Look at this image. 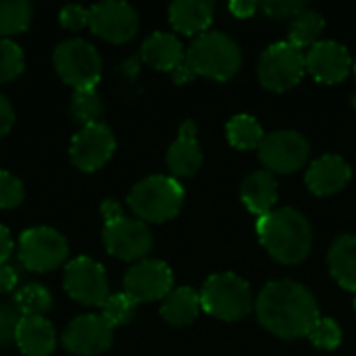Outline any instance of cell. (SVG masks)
Returning a JSON list of instances; mask_svg holds the SVG:
<instances>
[{
    "label": "cell",
    "mask_w": 356,
    "mask_h": 356,
    "mask_svg": "<svg viewBox=\"0 0 356 356\" xmlns=\"http://www.w3.org/2000/svg\"><path fill=\"white\" fill-rule=\"evenodd\" d=\"M102 240L106 250L121 261H140L152 248V234L148 225L125 215L117 221L104 223Z\"/></svg>",
    "instance_id": "cell-14"
},
{
    "label": "cell",
    "mask_w": 356,
    "mask_h": 356,
    "mask_svg": "<svg viewBox=\"0 0 356 356\" xmlns=\"http://www.w3.org/2000/svg\"><path fill=\"white\" fill-rule=\"evenodd\" d=\"M125 294H129L138 305L165 300L173 290V273L167 263L156 259H144L129 267L123 280Z\"/></svg>",
    "instance_id": "cell-13"
},
{
    "label": "cell",
    "mask_w": 356,
    "mask_h": 356,
    "mask_svg": "<svg viewBox=\"0 0 356 356\" xmlns=\"http://www.w3.org/2000/svg\"><path fill=\"white\" fill-rule=\"evenodd\" d=\"M136 309H138V302L129 294L117 292V294H111L106 298V302L102 305V317L113 327H119V325H125L134 319Z\"/></svg>",
    "instance_id": "cell-30"
},
{
    "label": "cell",
    "mask_w": 356,
    "mask_h": 356,
    "mask_svg": "<svg viewBox=\"0 0 356 356\" xmlns=\"http://www.w3.org/2000/svg\"><path fill=\"white\" fill-rule=\"evenodd\" d=\"M355 106H356V102H355Z\"/></svg>",
    "instance_id": "cell-45"
},
{
    "label": "cell",
    "mask_w": 356,
    "mask_h": 356,
    "mask_svg": "<svg viewBox=\"0 0 356 356\" xmlns=\"http://www.w3.org/2000/svg\"><path fill=\"white\" fill-rule=\"evenodd\" d=\"M325 27V19L317 13L311 10L309 6L298 13L292 21H290V44H294L296 48H307V46H315L319 33Z\"/></svg>",
    "instance_id": "cell-26"
},
{
    "label": "cell",
    "mask_w": 356,
    "mask_h": 356,
    "mask_svg": "<svg viewBox=\"0 0 356 356\" xmlns=\"http://www.w3.org/2000/svg\"><path fill=\"white\" fill-rule=\"evenodd\" d=\"M15 342L25 356H50L56 348V332L46 317H21Z\"/></svg>",
    "instance_id": "cell-19"
},
{
    "label": "cell",
    "mask_w": 356,
    "mask_h": 356,
    "mask_svg": "<svg viewBox=\"0 0 356 356\" xmlns=\"http://www.w3.org/2000/svg\"><path fill=\"white\" fill-rule=\"evenodd\" d=\"M240 196L252 215L263 217V215L271 213L277 202V181H275L273 173H269V171L250 173L242 184Z\"/></svg>",
    "instance_id": "cell-22"
},
{
    "label": "cell",
    "mask_w": 356,
    "mask_h": 356,
    "mask_svg": "<svg viewBox=\"0 0 356 356\" xmlns=\"http://www.w3.org/2000/svg\"><path fill=\"white\" fill-rule=\"evenodd\" d=\"M140 27V17L136 8L127 2L104 0L90 6V29L113 44L129 42Z\"/></svg>",
    "instance_id": "cell-12"
},
{
    "label": "cell",
    "mask_w": 356,
    "mask_h": 356,
    "mask_svg": "<svg viewBox=\"0 0 356 356\" xmlns=\"http://www.w3.org/2000/svg\"><path fill=\"white\" fill-rule=\"evenodd\" d=\"M102 113H104V104H102V98L96 92V88H83V90L73 92L71 115L77 123H81V127L100 123Z\"/></svg>",
    "instance_id": "cell-29"
},
{
    "label": "cell",
    "mask_w": 356,
    "mask_h": 356,
    "mask_svg": "<svg viewBox=\"0 0 356 356\" xmlns=\"http://www.w3.org/2000/svg\"><path fill=\"white\" fill-rule=\"evenodd\" d=\"M307 71V56L290 42L271 44L259 60V81L271 92L294 88Z\"/></svg>",
    "instance_id": "cell-7"
},
{
    "label": "cell",
    "mask_w": 356,
    "mask_h": 356,
    "mask_svg": "<svg viewBox=\"0 0 356 356\" xmlns=\"http://www.w3.org/2000/svg\"><path fill=\"white\" fill-rule=\"evenodd\" d=\"M257 236L267 254L282 265L302 263L313 244V232L307 217L292 209H273L257 219Z\"/></svg>",
    "instance_id": "cell-2"
},
{
    "label": "cell",
    "mask_w": 356,
    "mask_h": 356,
    "mask_svg": "<svg viewBox=\"0 0 356 356\" xmlns=\"http://www.w3.org/2000/svg\"><path fill=\"white\" fill-rule=\"evenodd\" d=\"M202 311L200 294L192 288H175L167 294L161 307L163 319L173 327H186L196 321Z\"/></svg>",
    "instance_id": "cell-23"
},
{
    "label": "cell",
    "mask_w": 356,
    "mask_h": 356,
    "mask_svg": "<svg viewBox=\"0 0 356 356\" xmlns=\"http://www.w3.org/2000/svg\"><path fill=\"white\" fill-rule=\"evenodd\" d=\"M194 77V73H192V69L188 67V63L184 60L175 71H173V79L177 81V83H186V81H190Z\"/></svg>",
    "instance_id": "cell-42"
},
{
    "label": "cell",
    "mask_w": 356,
    "mask_h": 356,
    "mask_svg": "<svg viewBox=\"0 0 356 356\" xmlns=\"http://www.w3.org/2000/svg\"><path fill=\"white\" fill-rule=\"evenodd\" d=\"M17 282H19L17 271H15L8 263L0 265V294L13 292V290H15V286H17Z\"/></svg>",
    "instance_id": "cell-38"
},
{
    "label": "cell",
    "mask_w": 356,
    "mask_h": 356,
    "mask_svg": "<svg viewBox=\"0 0 356 356\" xmlns=\"http://www.w3.org/2000/svg\"><path fill=\"white\" fill-rule=\"evenodd\" d=\"M142 58L150 67L159 71H175L184 60L186 52L181 48V42L167 31H154L148 35L142 44Z\"/></svg>",
    "instance_id": "cell-21"
},
{
    "label": "cell",
    "mask_w": 356,
    "mask_h": 356,
    "mask_svg": "<svg viewBox=\"0 0 356 356\" xmlns=\"http://www.w3.org/2000/svg\"><path fill=\"white\" fill-rule=\"evenodd\" d=\"M215 4L207 0H177L169 6V21L175 31L184 35L207 33L213 21Z\"/></svg>",
    "instance_id": "cell-20"
},
{
    "label": "cell",
    "mask_w": 356,
    "mask_h": 356,
    "mask_svg": "<svg viewBox=\"0 0 356 356\" xmlns=\"http://www.w3.org/2000/svg\"><path fill=\"white\" fill-rule=\"evenodd\" d=\"M305 8H307V4L300 0H265V2H259V10H263L267 17H273V19H290L292 21Z\"/></svg>",
    "instance_id": "cell-34"
},
{
    "label": "cell",
    "mask_w": 356,
    "mask_h": 356,
    "mask_svg": "<svg viewBox=\"0 0 356 356\" xmlns=\"http://www.w3.org/2000/svg\"><path fill=\"white\" fill-rule=\"evenodd\" d=\"M353 69H355V75H356V58H355V63H353Z\"/></svg>",
    "instance_id": "cell-43"
},
{
    "label": "cell",
    "mask_w": 356,
    "mask_h": 356,
    "mask_svg": "<svg viewBox=\"0 0 356 356\" xmlns=\"http://www.w3.org/2000/svg\"><path fill=\"white\" fill-rule=\"evenodd\" d=\"M33 8L27 0H0V35H15L29 27Z\"/></svg>",
    "instance_id": "cell-27"
},
{
    "label": "cell",
    "mask_w": 356,
    "mask_h": 356,
    "mask_svg": "<svg viewBox=\"0 0 356 356\" xmlns=\"http://www.w3.org/2000/svg\"><path fill=\"white\" fill-rule=\"evenodd\" d=\"M19 321H21V315L17 307L0 305V346H6L8 342L15 340Z\"/></svg>",
    "instance_id": "cell-36"
},
{
    "label": "cell",
    "mask_w": 356,
    "mask_h": 356,
    "mask_svg": "<svg viewBox=\"0 0 356 356\" xmlns=\"http://www.w3.org/2000/svg\"><path fill=\"white\" fill-rule=\"evenodd\" d=\"M52 60L60 79L73 90L96 88L102 73V60L98 50L90 42L79 38L60 42L54 48Z\"/></svg>",
    "instance_id": "cell-6"
},
{
    "label": "cell",
    "mask_w": 356,
    "mask_h": 356,
    "mask_svg": "<svg viewBox=\"0 0 356 356\" xmlns=\"http://www.w3.org/2000/svg\"><path fill=\"white\" fill-rule=\"evenodd\" d=\"M355 309H356V300H355Z\"/></svg>",
    "instance_id": "cell-44"
},
{
    "label": "cell",
    "mask_w": 356,
    "mask_h": 356,
    "mask_svg": "<svg viewBox=\"0 0 356 356\" xmlns=\"http://www.w3.org/2000/svg\"><path fill=\"white\" fill-rule=\"evenodd\" d=\"M309 340L319 350H336L342 344V330L330 317H319L309 332Z\"/></svg>",
    "instance_id": "cell-32"
},
{
    "label": "cell",
    "mask_w": 356,
    "mask_h": 356,
    "mask_svg": "<svg viewBox=\"0 0 356 356\" xmlns=\"http://www.w3.org/2000/svg\"><path fill=\"white\" fill-rule=\"evenodd\" d=\"M13 125H15V108L10 100L0 92V138L6 136Z\"/></svg>",
    "instance_id": "cell-37"
},
{
    "label": "cell",
    "mask_w": 356,
    "mask_h": 356,
    "mask_svg": "<svg viewBox=\"0 0 356 356\" xmlns=\"http://www.w3.org/2000/svg\"><path fill=\"white\" fill-rule=\"evenodd\" d=\"M327 265L342 288L356 292V236H340L332 244Z\"/></svg>",
    "instance_id": "cell-24"
},
{
    "label": "cell",
    "mask_w": 356,
    "mask_h": 356,
    "mask_svg": "<svg viewBox=\"0 0 356 356\" xmlns=\"http://www.w3.org/2000/svg\"><path fill=\"white\" fill-rule=\"evenodd\" d=\"M15 307L21 317H44L52 309V296L44 286L27 284L15 294Z\"/></svg>",
    "instance_id": "cell-28"
},
{
    "label": "cell",
    "mask_w": 356,
    "mask_h": 356,
    "mask_svg": "<svg viewBox=\"0 0 356 356\" xmlns=\"http://www.w3.org/2000/svg\"><path fill=\"white\" fill-rule=\"evenodd\" d=\"M350 177H353V169L342 156L325 154L309 167L305 179L313 194L332 196V194H338L340 190H344L348 186Z\"/></svg>",
    "instance_id": "cell-17"
},
{
    "label": "cell",
    "mask_w": 356,
    "mask_h": 356,
    "mask_svg": "<svg viewBox=\"0 0 356 356\" xmlns=\"http://www.w3.org/2000/svg\"><path fill=\"white\" fill-rule=\"evenodd\" d=\"M25 56L19 44L8 38L0 40V81H13L23 73Z\"/></svg>",
    "instance_id": "cell-31"
},
{
    "label": "cell",
    "mask_w": 356,
    "mask_h": 356,
    "mask_svg": "<svg viewBox=\"0 0 356 356\" xmlns=\"http://www.w3.org/2000/svg\"><path fill=\"white\" fill-rule=\"evenodd\" d=\"M58 21L63 27L71 29V31H79L83 27H90V6H81V4H67L60 13H58Z\"/></svg>",
    "instance_id": "cell-35"
},
{
    "label": "cell",
    "mask_w": 356,
    "mask_h": 356,
    "mask_svg": "<svg viewBox=\"0 0 356 356\" xmlns=\"http://www.w3.org/2000/svg\"><path fill=\"white\" fill-rule=\"evenodd\" d=\"M307 69L317 81L323 83H338L346 79L353 69V58L344 44L334 40H323L311 46L307 54Z\"/></svg>",
    "instance_id": "cell-16"
},
{
    "label": "cell",
    "mask_w": 356,
    "mask_h": 356,
    "mask_svg": "<svg viewBox=\"0 0 356 356\" xmlns=\"http://www.w3.org/2000/svg\"><path fill=\"white\" fill-rule=\"evenodd\" d=\"M115 148H117V142H115L111 127L100 121V123L81 127L73 136L69 156H71V163L79 171L92 173L111 161V156L115 154Z\"/></svg>",
    "instance_id": "cell-11"
},
{
    "label": "cell",
    "mask_w": 356,
    "mask_h": 356,
    "mask_svg": "<svg viewBox=\"0 0 356 356\" xmlns=\"http://www.w3.org/2000/svg\"><path fill=\"white\" fill-rule=\"evenodd\" d=\"M63 286L75 302L86 307H102L111 296L104 267L90 257H77L67 263Z\"/></svg>",
    "instance_id": "cell-9"
},
{
    "label": "cell",
    "mask_w": 356,
    "mask_h": 356,
    "mask_svg": "<svg viewBox=\"0 0 356 356\" xmlns=\"http://www.w3.org/2000/svg\"><path fill=\"white\" fill-rule=\"evenodd\" d=\"M10 254H13V236L8 227L0 225V265H4Z\"/></svg>",
    "instance_id": "cell-40"
},
{
    "label": "cell",
    "mask_w": 356,
    "mask_h": 356,
    "mask_svg": "<svg viewBox=\"0 0 356 356\" xmlns=\"http://www.w3.org/2000/svg\"><path fill=\"white\" fill-rule=\"evenodd\" d=\"M196 123L184 121L177 134V140L169 146L167 167L173 177H192L202 165V150L196 138Z\"/></svg>",
    "instance_id": "cell-18"
},
{
    "label": "cell",
    "mask_w": 356,
    "mask_h": 356,
    "mask_svg": "<svg viewBox=\"0 0 356 356\" xmlns=\"http://www.w3.org/2000/svg\"><path fill=\"white\" fill-rule=\"evenodd\" d=\"M227 140L238 150H259L265 140V131L254 117L236 115L227 123Z\"/></svg>",
    "instance_id": "cell-25"
},
{
    "label": "cell",
    "mask_w": 356,
    "mask_h": 356,
    "mask_svg": "<svg viewBox=\"0 0 356 356\" xmlns=\"http://www.w3.org/2000/svg\"><path fill=\"white\" fill-rule=\"evenodd\" d=\"M184 196L186 192L175 177L150 175L131 188L127 202L140 221L163 223L177 217L184 204Z\"/></svg>",
    "instance_id": "cell-4"
},
{
    "label": "cell",
    "mask_w": 356,
    "mask_h": 356,
    "mask_svg": "<svg viewBox=\"0 0 356 356\" xmlns=\"http://www.w3.org/2000/svg\"><path fill=\"white\" fill-rule=\"evenodd\" d=\"M309 142L302 134L294 129H280L265 136L259 159L269 173H294L305 167L309 159Z\"/></svg>",
    "instance_id": "cell-10"
},
{
    "label": "cell",
    "mask_w": 356,
    "mask_h": 356,
    "mask_svg": "<svg viewBox=\"0 0 356 356\" xmlns=\"http://www.w3.org/2000/svg\"><path fill=\"white\" fill-rule=\"evenodd\" d=\"M186 63L194 75L227 81L240 71L242 50L227 33L207 31L192 42L190 50L186 52Z\"/></svg>",
    "instance_id": "cell-3"
},
{
    "label": "cell",
    "mask_w": 356,
    "mask_h": 356,
    "mask_svg": "<svg viewBox=\"0 0 356 356\" xmlns=\"http://www.w3.org/2000/svg\"><path fill=\"white\" fill-rule=\"evenodd\" d=\"M202 311L221 321L244 319L252 309V292L246 280L236 273L211 275L200 292Z\"/></svg>",
    "instance_id": "cell-5"
},
{
    "label": "cell",
    "mask_w": 356,
    "mask_h": 356,
    "mask_svg": "<svg viewBox=\"0 0 356 356\" xmlns=\"http://www.w3.org/2000/svg\"><path fill=\"white\" fill-rule=\"evenodd\" d=\"M257 317L261 325L282 340L309 336L317 323L319 307L315 296L298 282H269L257 298Z\"/></svg>",
    "instance_id": "cell-1"
},
{
    "label": "cell",
    "mask_w": 356,
    "mask_h": 356,
    "mask_svg": "<svg viewBox=\"0 0 356 356\" xmlns=\"http://www.w3.org/2000/svg\"><path fill=\"white\" fill-rule=\"evenodd\" d=\"M113 330L115 327L102 315H79L67 325L63 334V344L71 355H102L113 344Z\"/></svg>",
    "instance_id": "cell-15"
},
{
    "label": "cell",
    "mask_w": 356,
    "mask_h": 356,
    "mask_svg": "<svg viewBox=\"0 0 356 356\" xmlns=\"http://www.w3.org/2000/svg\"><path fill=\"white\" fill-rule=\"evenodd\" d=\"M69 254V244L60 232L54 227H31L19 238V261L25 269L35 273H46L65 263Z\"/></svg>",
    "instance_id": "cell-8"
},
{
    "label": "cell",
    "mask_w": 356,
    "mask_h": 356,
    "mask_svg": "<svg viewBox=\"0 0 356 356\" xmlns=\"http://www.w3.org/2000/svg\"><path fill=\"white\" fill-rule=\"evenodd\" d=\"M25 188L19 177H15L8 171H0V209L8 211L23 202Z\"/></svg>",
    "instance_id": "cell-33"
},
{
    "label": "cell",
    "mask_w": 356,
    "mask_h": 356,
    "mask_svg": "<svg viewBox=\"0 0 356 356\" xmlns=\"http://www.w3.org/2000/svg\"><path fill=\"white\" fill-rule=\"evenodd\" d=\"M229 10L240 17V19H246V17H252V13L259 10V2H248V0H236L229 4Z\"/></svg>",
    "instance_id": "cell-39"
},
{
    "label": "cell",
    "mask_w": 356,
    "mask_h": 356,
    "mask_svg": "<svg viewBox=\"0 0 356 356\" xmlns=\"http://www.w3.org/2000/svg\"><path fill=\"white\" fill-rule=\"evenodd\" d=\"M100 213L104 217V223H111V221H117V219L123 217V211H121L117 200H104L102 207H100Z\"/></svg>",
    "instance_id": "cell-41"
}]
</instances>
